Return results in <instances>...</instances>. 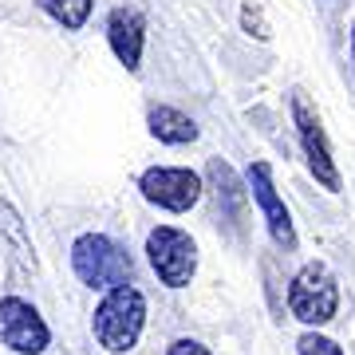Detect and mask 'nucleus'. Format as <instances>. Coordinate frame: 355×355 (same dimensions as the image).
Masks as SVG:
<instances>
[{
	"instance_id": "nucleus-1",
	"label": "nucleus",
	"mask_w": 355,
	"mask_h": 355,
	"mask_svg": "<svg viewBox=\"0 0 355 355\" xmlns=\"http://www.w3.org/2000/svg\"><path fill=\"white\" fill-rule=\"evenodd\" d=\"M71 268L76 277L87 284V288H103V292H114V288H127L130 284V257L103 233H83L76 245H71Z\"/></svg>"
},
{
	"instance_id": "nucleus-2",
	"label": "nucleus",
	"mask_w": 355,
	"mask_h": 355,
	"mask_svg": "<svg viewBox=\"0 0 355 355\" xmlns=\"http://www.w3.org/2000/svg\"><path fill=\"white\" fill-rule=\"evenodd\" d=\"M142 324H146V300L135 284L127 288H114L103 296V304L95 308V336L107 352L123 355L130 352L142 336Z\"/></svg>"
},
{
	"instance_id": "nucleus-3",
	"label": "nucleus",
	"mask_w": 355,
	"mask_h": 355,
	"mask_svg": "<svg viewBox=\"0 0 355 355\" xmlns=\"http://www.w3.org/2000/svg\"><path fill=\"white\" fill-rule=\"evenodd\" d=\"M146 257L150 268L158 272L166 288H186L198 272V245L190 241V233H182L174 225H158L146 237Z\"/></svg>"
},
{
	"instance_id": "nucleus-4",
	"label": "nucleus",
	"mask_w": 355,
	"mask_h": 355,
	"mask_svg": "<svg viewBox=\"0 0 355 355\" xmlns=\"http://www.w3.org/2000/svg\"><path fill=\"white\" fill-rule=\"evenodd\" d=\"M288 308L296 320L304 324H328L340 308V288H336V277L328 268L312 261L304 265L296 277H292V288H288Z\"/></svg>"
},
{
	"instance_id": "nucleus-5",
	"label": "nucleus",
	"mask_w": 355,
	"mask_h": 355,
	"mask_svg": "<svg viewBox=\"0 0 355 355\" xmlns=\"http://www.w3.org/2000/svg\"><path fill=\"white\" fill-rule=\"evenodd\" d=\"M139 190L146 202H154L158 209H170V214H186L198 205L202 198V178L193 170H182V166H154L139 178Z\"/></svg>"
},
{
	"instance_id": "nucleus-6",
	"label": "nucleus",
	"mask_w": 355,
	"mask_h": 355,
	"mask_svg": "<svg viewBox=\"0 0 355 355\" xmlns=\"http://www.w3.org/2000/svg\"><path fill=\"white\" fill-rule=\"evenodd\" d=\"M51 331L36 308L20 300V296H4L0 300V343L12 347L16 355H40L48 347Z\"/></svg>"
},
{
	"instance_id": "nucleus-7",
	"label": "nucleus",
	"mask_w": 355,
	"mask_h": 355,
	"mask_svg": "<svg viewBox=\"0 0 355 355\" xmlns=\"http://www.w3.org/2000/svg\"><path fill=\"white\" fill-rule=\"evenodd\" d=\"M292 119H296V130H300V142H304V158H308V170L316 174V182L324 190H340V170L331 162V146L324 139V127H320L316 111L308 107L304 95H292Z\"/></svg>"
},
{
	"instance_id": "nucleus-8",
	"label": "nucleus",
	"mask_w": 355,
	"mask_h": 355,
	"mask_svg": "<svg viewBox=\"0 0 355 355\" xmlns=\"http://www.w3.org/2000/svg\"><path fill=\"white\" fill-rule=\"evenodd\" d=\"M249 190H253L257 205H261V214H265L272 241H277L280 249H296V229H292V217H288V209H284V202H280L277 186H272V170H268V162L249 166Z\"/></svg>"
},
{
	"instance_id": "nucleus-9",
	"label": "nucleus",
	"mask_w": 355,
	"mask_h": 355,
	"mask_svg": "<svg viewBox=\"0 0 355 355\" xmlns=\"http://www.w3.org/2000/svg\"><path fill=\"white\" fill-rule=\"evenodd\" d=\"M107 40H111V51L119 55V64L127 67V71H139L142 40H146L142 16L130 12V8H114L111 20H107Z\"/></svg>"
},
{
	"instance_id": "nucleus-10",
	"label": "nucleus",
	"mask_w": 355,
	"mask_h": 355,
	"mask_svg": "<svg viewBox=\"0 0 355 355\" xmlns=\"http://www.w3.org/2000/svg\"><path fill=\"white\" fill-rule=\"evenodd\" d=\"M146 123H150V135L158 142H166V146H186V142L198 139V123L190 114L174 111V107H154Z\"/></svg>"
},
{
	"instance_id": "nucleus-11",
	"label": "nucleus",
	"mask_w": 355,
	"mask_h": 355,
	"mask_svg": "<svg viewBox=\"0 0 355 355\" xmlns=\"http://www.w3.org/2000/svg\"><path fill=\"white\" fill-rule=\"evenodd\" d=\"M0 237L12 245V253L20 257V265L36 268V249H32V237H28V229H24V221H20V214H16L4 198H0Z\"/></svg>"
},
{
	"instance_id": "nucleus-12",
	"label": "nucleus",
	"mask_w": 355,
	"mask_h": 355,
	"mask_svg": "<svg viewBox=\"0 0 355 355\" xmlns=\"http://www.w3.org/2000/svg\"><path fill=\"white\" fill-rule=\"evenodd\" d=\"M209 178H214V186H217V202H221V209H225L229 217H233V225L241 221L245 214V190L237 186V174L229 170L225 162H209Z\"/></svg>"
},
{
	"instance_id": "nucleus-13",
	"label": "nucleus",
	"mask_w": 355,
	"mask_h": 355,
	"mask_svg": "<svg viewBox=\"0 0 355 355\" xmlns=\"http://www.w3.org/2000/svg\"><path fill=\"white\" fill-rule=\"evenodd\" d=\"M40 8L55 20V24H64V28H83L87 24V16H91V0H36Z\"/></svg>"
},
{
	"instance_id": "nucleus-14",
	"label": "nucleus",
	"mask_w": 355,
	"mask_h": 355,
	"mask_svg": "<svg viewBox=\"0 0 355 355\" xmlns=\"http://www.w3.org/2000/svg\"><path fill=\"white\" fill-rule=\"evenodd\" d=\"M300 355H343L336 343L328 340V336H316V331H308V336H300Z\"/></svg>"
},
{
	"instance_id": "nucleus-15",
	"label": "nucleus",
	"mask_w": 355,
	"mask_h": 355,
	"mask_svg": "<svg viewBox=\"0 0 355 355\" xmlns=\"http://www.w3.org/2000/svg\"><path fill=\"white\" fill-rule=\"evenodd\" d=\"M241 20H245V28H249L257 40H268V28H265V20H261V12H257L253 4H245L241 8Z\"/></svg>"
},
{
	"instance_id": "nucleus-16",
	"label": "nucleus",
	"mask_w": 355,
	"mask_h": 355,
	"mask_svg": "<svg viewBox=\"0 0 355 355\" xmlns=\"http://www.w3.org/2000/svg\"><path fill=\"white\" fill-rule=\"evenodd\" d=\"M166 355H209V347H202L198 340H174Z\"/></svg>"
},
{
	"instance_id": "nucleus-17",
	"label": "nucleus",
	"mask_w": 355,
	"mask_h": 355,
	"mask_svg": "<svg viewBox=\"0 0 355 355\" xmlns=\"http://www.w3.org/2000/svg\"><path fill=\"white\" fill-rule=\"evenodd\" d=\"M352 55H355V28H352Z\"/></svg>"
}]
</instances>
